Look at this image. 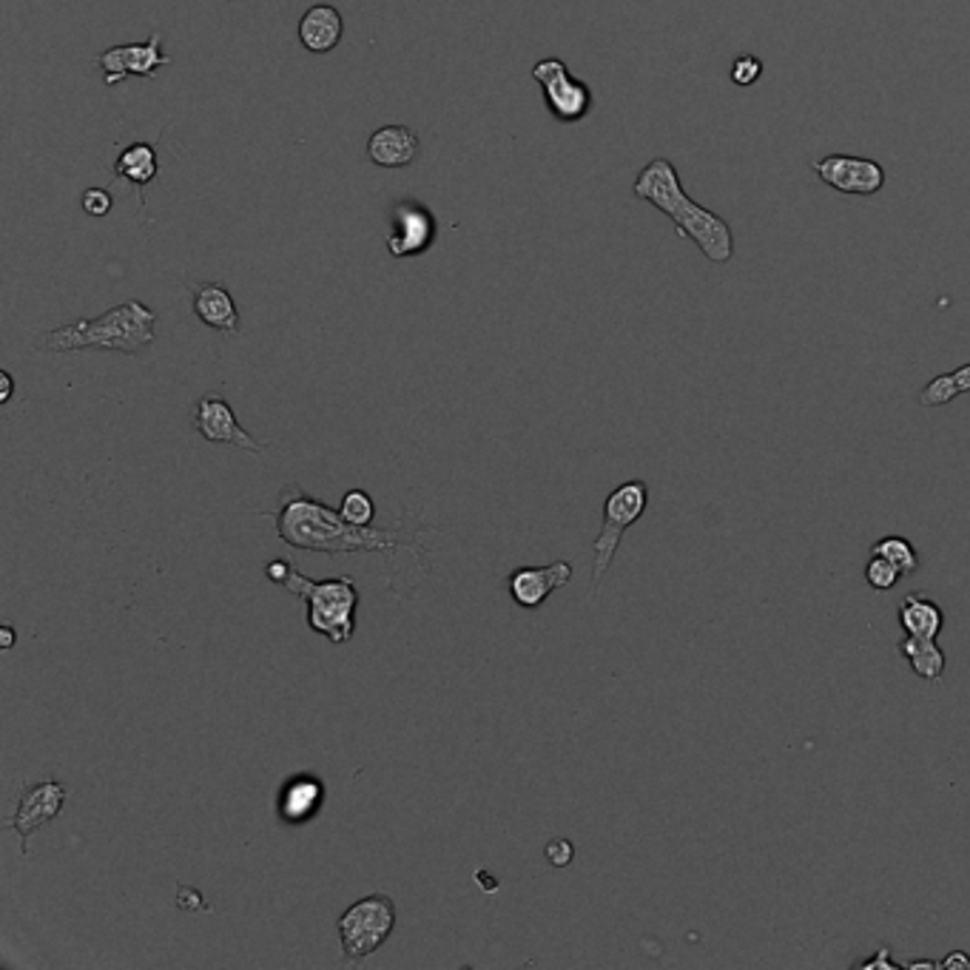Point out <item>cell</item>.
<instances>
[{
    "label": "cell",
    "mask_w": 970,
    "mask_h": 970,
    "mask_svg": "<svg viewBox=\"0 0 970 970\" xmlns=\"http://www.w3.org/2000/svg\"><path fill=\"white\" fill-rule=\"evenodd\" d=\"M342 32H345V21H342L340 9L327 7V3L311 7L300 21V41L307 52H331L342 41Z\"/></svg>",
    "instance_id": "17"
},
{
    "label": "cell",
    "mask_w": 970,
    "mask_h": 970,
    "mask_svg": "<svg viewBox=\"0 0 970 970\" xmlns=\"http://www.w3.org/2000/svg\"><path fill=\"white\" fill-rule=\"evenodd\" d=\"M325 805V783L313 774H293L277 797V814L285 825L311 823Z\"/></svg>",
    "instance_id": "13"
},
{
    "label": "cell",
    "mask_w": 970,
    "mask_h": 970,
    "mask_svg": "<svg viewBox=\"0 0 970 970\" xmlns=\"http://www.w3.org/2000/svg\"><path fill=\"white\" fill-rule=\"evenodd\" d=\"M899 578H903V570L894 561L883 559V555H870L868 566H865V581H868L870 590L888 592L897 586Z\"/></svg>",
    "instance_id": "24"
},
{
    "label": "cell",
    "mask_w": 970,
    "mask_h": 970,
    "mask_svg": "<svg viewBox=\"0 0 970 970\" xmlns=\"http://www.w3.org/2000/svg\"><path fill=\"white\" fill-rule=\"evenodd\" d=\"M342 953L351 962L371 957L390 939L396 928V903L387 894H371L351 905L336 922Z\"/></svg>",
    "instance_id": "5"
},
{
    "label": "cell",
    "mask_w": 970,
    "mask_h": 970,
    "mask_svg": "<svg viewBox=\"0 0 970 970\" xmlns=\"http://www.w3.org/2000/svg\"><path fill=\"white\" fill-rule=\"evenodd\" d=\"M160 166H157V152L148 143H134L126 152L117 157V174L126 177V180L137 182V186H148V182L157 177Z\"/></svg>",
    "instance_id": "21"
},
{
    "label": "cell",
    "mask_w": 970,
    "mask_h": 970,
    "mask_svg": "<svg viewBox=\"0 0 970 970\" xmlns=\"http://www.w3.org/2000/svg\"><path fill=\"white\" fill-rule=\"evenodd\" d=\"M888 953H890V948H888V945H883V948H879L877 953H874V957L865 959V962H859V968H865V970H874V968H877V970H897L899 964L890 962Z\"/></svg>",
    "instance_id": "29"
},
{
    "label": "cell",
    "mask_w": 970,
    "mask_h": 970,
    "mask_svg": "<svg viewBox=\"0 0 970 970\" xmlns=\"http://www.w3.org/2000/svg\"><path fill=\"white\" fill-rule=\"evenodd\" d=\"M953 964H962V968L968 970V968H970V957H968V953H959V950H957V953H953V957L945 959L942 968H953Z\"/></svg>",
    "instance_id": "32"
},
{
    "label": "cell",
    "mask_w": 970,
    "mask_h": 970,
    "mask_svg": "<svg viewBox=\"0 0 970 970\" xmlns=\"http://www.w3.org/2000/svg\"><path fill=\"white\" fill-rule=\"evenodd\" d=\"M814 174L825 186L839 194H857L870 197L879 194L885 186V168L868 157H854V154H828L823 160L811 163Z\"/></svg>",
    "instance_id": "9"
},
{
    "label": "cell",
    "mask_w": 970,
    "mask_h": 970,
    "mask_svg": "<svg viewBox=\"0 0 970 970\" xmlns=\"http://www.w3.org/2000/svg\"><path fill=\"white\" fill-rule=\"evenodd\" d=\"M544 854L552 868H566L572 863V857H575V848H572L570 839H552Z\"/></svg>",
    "instance_id": "27"
},
{
    "label": "cell",
    "mask_w": 970,
    "mask_h": 970,
    "mask_svg": "<svg viewBox=\"0 0 970 970\" xmlns=\"http://www.w3.org/2000/svg\"><path fill=\"white\" fill-rule=\"evenodd\" d=\"M649 504V487L646 481H624L620 487L609 492V499L604 504V526H601V535L592 544V584L598 586L601 578L606 575V570L615 561V552H618L620 539L624 532L629 530L635 521H640V515L646 512Z\"/></svg>",
    "instance_id": "6"
},
{
    "label": "cell",
    "mask_w": 970,
    "mask_h": 970,
    "mask_svg": "<svg viewBox=\"0 0 970 970\" xmlns=\"http://www.w3.org/2000/svg\"><path fill=\"white\" fill-rule=\"evenodd\" d=\"M870 555H883V559L894 561L903 570V575H914L919 570L917 550L903 535H885V539H879L877 544L870 546Z\"/></svg>",
    "instance_id": "22"
},
{
    "label": "cell",
    "mask_w": 970,
    "mask_h": 970,
    "mask_svg": "<svg viewBox=\"0 0 970 970\" xmlns=\"http://www.w3.org/2000/svg\"><path fill=\"white\" fill-rule=\"evenodd\" d=\"M763 77V61L754 54H740L738 61L731 63V83L740 88H749Z\"/></svg>",
    "instance_id": "25"
},
{
    "label": "cell",
    "mask_w": 970,
    "mask_h": 970,
    "mask_svg": "<svg viewBox=\"0 0 970 970\" xmlns=\"http://www.w3.org/2000/svg\"><path fill=\"white\" fill-rule=\"evenodd\" d=\"M632 191H635L638 200L649 202L660 213H666L678 228V237L695 242L709 262L723 265L734 257V233H731L729 222L691 200L689 194L684 191L678 168L671 166L669 160L658 157V160H651L649 166L640 168Z\"/></svg>",
    "instance_id": "2"
},
{
    "label": "cell",
    "mask_w": 970,
    "mask_h": 970,
    "mask_svg": "<svg viewBox=\"0 0 970 970\" xmlns=\"http://www.w3.org/2000/svg\"><path fill=\"white\" fill-rule=\"evenodd\" d=\"M0 385H3V390H0V401L7 405V401L12 399V393H14V382H12V376H9L7 371L0 373Z\"/></svg>",
    "instance_id": "30"
},
{
    "label": "cell",
    "mask_w": 970,
    "mask_h": 970,
    "mask_svg": "<svg viewBox=\"0 0 970 970\" xmlns=\"http://www.w3.org/2000/svg\"><path fill=\"white\" fill-rule=\"evenodd\" d=\"M66 800H69V789L63 783H58V780H41V783H29L27 789H23L21 803H18L14 814L3 820L9 828L18 831L23 857H27L29 837H32L38 828H43V825H49L52 820H58V814H61Z\"/></svg>",
    "instance_id": "10"
},
{
    "label": "cell",
    "mask_w": 970,
    "mask_h": 970,
    "mask_svg": "<svg viewBox=\"0 0 970 970\" xmlns=\"http://www.w3.org/2000/svg\"><path fill=\"white\" fill-rule=\"evenodd\" d=\"M291 570H293V564L288 559H273L265 564V578L271 581V584L282 586L285 584L288 575H291Z\"/></svg>",
    "instance_id": "28"
},
{
    "label": "cell",
    "mask_w": 970,
    "mask_h": 970,
    "mask_svg": "<svg viewBox=\"0 0 970 970\" xmlns=\"http://www.w3.org/2000/svg\"><path fill=\"white\" fill-rule=\"evenodd\" d=\"M160 46H163L160 34L154 32L146 43H132V46L106 49V52H103L94 63H97V69L103 72V81H106L108 86H117V83H123L126 77H132V74H140V77H154V74H157V69L168 66V63H171V58H168V54H163Z\"/></svg>",
    "instance_id": "11"
},
{
    "label": "cell",
    "mask_w": 970,
    "mask_h": 970,
    "mask_svg": "<svg viewBox=\"0 0 970 970\" xmlns=\"http://www.w3.org/2000/svg\"><path fill=\"white\" fill-rule=\"evenodd\" d=\"M897 651L903 655L905 660H908L910 669L917 671L919 678L939 680L945 675V666H948V660H945V651L939 649L937 640L910 638V635H905V640H899L897 644Z\"/></svg>",
    "instance_id": "19"
},
{
    "label": "cell",
    "mask_w": 970,
    "mask_h": 970,
    "mask_svg": "<svg viewBox=\"0 0 970 970\" xmlns=\"http://www.w3.org/2000/svg\"><path fill=\"white\" fill-rule=\"evenodd\" d=\"M532 77L544 86V103L555 121L575 123L581 121V117H586V112L592 108L590 86L575 81L570 74V69H566L559 58L535 63V66H532Z\"/></svg>",
    "instance_id": "7"
},
{
    "label": "cell",
    "mask_w": 970,
    "mask_h": 970,
    "mask_svg": "<svg viewBox=\"0 0 970 970\" xmlns=\"http://www.w3.org/2000/svg\"><path fill=\"white\" fill-rule=\"evenodd\" d=\"M419 154V134L407 126H385L371 134L367 157L382 168H405Z\"/></svg>",
    "instance_id": "16"
},
{
    "label": "cell",
    "mask_w": 970,
    "mask_h": 970,
    "mask_svg": "<svg viewBox=\"0 0 970 970\" xmlns=\"http://www.w3.org/2000/svg\"><path fill=\"white\" fill-rule=\"evenodd\" d=\"M899 624L910 638L937 640L945 629V612L937 601L925 598L919 592H908L899 604Z\"/></svg>",
    "instance_id": "18"
},
{
    "label": "cell",
    "mask_w": 970,
    "mask_h": 970,
    "mask_svg": "<svg viewBox=\"0 0 970 970\" xmlns=\"http://www.w3.org/2000/svg\"><path fill=\"white\" fill-rule=\"evenodd\" d=\"M14 646V626H0V649L9 651Z\"/></svg>",
    "instance_id": "31"
},
{
    "label": "cell",
    "mask_w": 970,
    "mask_h": 970,
    "mask_svg": "<svg viewBox=\"0 0 970 970\" xmlns=\"http://www.w3.org/2000/svg\"><path fill=\"white\" fill-rule=\"evenodd\" d=\"M191 293L194 313L202 325L226 333V336L240 333V311L233 305L231 291L222 282H200V285H191Z\"/></svg>",
    "instance_id": "14"
},
{
    "label": "cell",
    "mask_w": 970,
    "mask_h": 970,
    "mask_svg": "<svg viewBox=\"0 0 970 970\" xmlns=\"http://www.w3.org/2000/svg\"><path fill=\"white\" fill-rule=\"evenodd\" d=\"M154 327L157 313L143 302H123L97 320H77L69 325L54 327L41 340V345L52 353L69 351H117L137 356L154 345Z\"/></svg>",
    "instance_id": "3"
},
{
    "label": "cell",
    "mask_w": 970,
    "mask_h": 970,
    "mask_svg": "<svg viewBox=\"0 0 970 970\" xmlns=\"http://www.w3.org/2000/svg\"><path fill=\"white\" fill-rule=\"evenodd\" d=\"M396 226H393L390 246L393 257H413V253H421L436 237V222H432L430 213L421 206H399L396 211Z\"/></svg>",
    "instance_id": "15"
},
{
    "label": "cell",
    "mask_w": 970,
    "mask_h": 970,
    "mask_svg": "<svg viewBox=\"0 0 970 970\" xmlns=\"http://www.w3.org/2000/svg\"><path fill=\"white\" fill-rule=\"evenodd\" d=\"M273 524L282 544L293 550L325 552V555H340V552H379V555H399L401 550L425 552V544H416V532L405 524H396L390 530H376V526H356L345 521L340 510L322 504L302 490L300 484H285L280 490V499L273 507Z\"/></svg>",
    "instance_id": "1"
},
{
    "label": "cell",
    "mask_w": 970,
    "mask_h": 970,
    "mask_svg": "<svg viewBox=\"0 0 970 970\" xmlns=\"http://www.w3.org/2000/svg\"><path fill=\"white\" fill-rule=\"evenodd\" d=\"M970 393V362L968 365L957 367L953 373H942L937 379H930L928 385L919 393V405L922 407H945L957 396Z\"/></svg>",
    "instance_id": "20"
},
{
    "label": "cell",
    "mask_w": 970,
    "mask_h": 970,
    "mask_svg": "<svg viewBox=\"0 0 970 970\" xmlns=\"http://www.w3.org/2000/svg\"><path fill=\"white\" fill-rule=\"evenodd\" d=\"M282 590L293 592L307 606V626L316 635L336 646L351 644L356 635V609H359V590L351 575L313 581L293 566Z\"/></svg>",
    "instance_id": "4"
},
{
    "label": "cell",
    "mask_w": 970,
    "mask_h": 970,
    "mask_svg": "<svg viewBox=\"0 0 970 970\" xmlns=\"http://www.w3.org/2000/svg\"><path fill=\"white\" fill-rule=\"evenodd\" d=\"M572 581L570 561H555L550 566H519L507 575V590L510 598L521 609H539L546 604L552 592L564 590Z\"/></svg>",
    "instance_id": "12"
},
{
    "label": "cell",
    "mask_w": 970,
    "mask_h": 970,
    "mask_svg": "<svg viewBox=\"0 0 970 970\" xmlns=\"http://www.w3.org/2000/svg\"><path fill=\"white\" fill-rule=\"evenodd\" d=\"M340 512L345 515V521L356 526H371L373 519H376V501L371 499V492L365 490H351L345 492V499H342Z\"/></svg>",
    "instance_id": "23"
},
{
    "label": "cell",
    "mask_w": 970,
    "mask_h": 970,
    "mask_svg": "<svg viewBox=\"0 0 970 970\" xmlns=\"http://www.w3.org/2000/svg\"><path fill=\"white\" fill-rule=\"evenodd\" d=\"M191 425L211 445L240 447V450L253 452V456H262L268 450L265 441L253 439L251 432L237 421V413L228 405V399H222L217 393H208V396L197 399L191 410Z\"/></svg>",
    "instance_id": "8"
},
{
    "label": "cell",
    "mask_w": 970,
    "mask_h": 970,
    "mask_svg": "<svg viewBox=\"0 0 970 970\" xmlns=\"http://www.w3.org/2000/svg\"><path fill=\"white\" fill-rule=\"evenodd\" d=\"M83 211L92 213V217H106L112 211V194L103 191V188H92V191L83 194Z\"/></svg>",
    "instance_id": "26"
}]
</instances>
